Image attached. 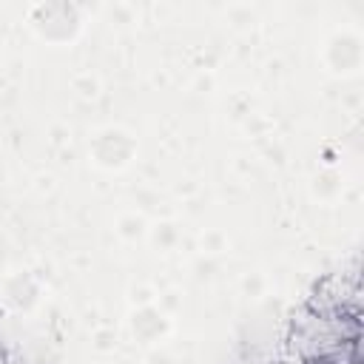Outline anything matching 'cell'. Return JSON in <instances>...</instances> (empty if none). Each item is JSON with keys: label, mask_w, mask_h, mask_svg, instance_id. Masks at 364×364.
I'll return each instance as SVG.
<instances>
[{"label": "cell", "mask_w": 364, "mask_h": 364, "mask_svg": "<svg viewBox=\"0 0 364 364\" xmlns=\"http://www.w3.org/2000/svg\"><path fill=\"white\" fill-rule=\"evenodd\" d=\"M361 344L358 313L307 301L287 333V353L296 364H324Z\"/></svg>", "instance_id": "6da1fadb"}]
</instances>
